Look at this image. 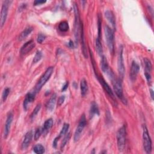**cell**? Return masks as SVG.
<instances>
[{
    "label": "cell",
    "instance_id": "cell-21",
    "mask_svg": "<svg viewBox=\"0 0 154 154\" xmlns=\"http://www.w3.org/2000/svg\"><path fill=\"white\" fill-rule=\"evenodd\" d=\"M53 124H54V121L52 119L50 118L47 119L43 124V127L42 128V133L46 134V132H48L49 130L52 127Z\"/></svg>",
    "mask_w": 154,
    "mask_h": 154
},
{
    "label": "cell",
    "instance_id": "cell-30",
    "mask_svg": "<svg viewBox=\"0 0 154 154\" xmlns=\"http://www.w3.org/2000/svg\"><path fill=\"white\" fill-rule=\"evenodd\" d=\"M97 33H98V35L97 37L99 38L100 39V37H101V28H102V19H101V17L100 16L99 14H98L97 16Z\"/></svg>",
    "mask_w": 154,
    "mask_h": 154
},
{
    "label": "cell",
    "instance_id": "cell-24",
    "mask_svg": "<svg viewBox=\"0 0 154 154\" xmlns=\"http://www.w3.org/2000/svg\"><path fill=\"white\" fill-rule=\"evenodd\" d=\"M95 46H96V49L97 54L100 57H102L103 55V48H102V45L100 42V39L98 37H97L96 39Z\"/></svg>",
    "mask_w": 154,
    "mask_h": 154
},
{
    "label": "cell",
    "instance_id": "cell-29",
    "mask_svg": "<svg viewBox=\"0 0 154 154\" xmlns=\"http://www.w3.org/2000/svg\"><path fill=\"white\" fill-rule=\"evenodd\" d=\"M69 123H64L63 128H62V129L59 134V135L58 137L60 138L63 135L66 134L69 130Z\"/></svg>",
    "mask_w": 154,
    "mask_h": 154
},
{
    "label": "cell",
    "instance_id": "cell-9",
    "mask_svg": "<svg viewBox=\"0 0 154 154\" xmlns=\"http://www.w3.org/2000/svg\"><path fill=\"white\" fill-rule=\"evenodd\" d=\"M123 48L122 46H120L118 54V59H117V69L119 75V78L122 80L124 77L125 74V65L123 61Z\"/></svg>",
    "mask_w": 154,
    "mask_h": 154
},
{
    "label": "cell",
    "instance_id": "cell-35",
    "mask_svg": "<svg viewBox=\"0 0 154 154\" xmlns=\"http://www.w3.org/2000/svg\"><path fill=\"white\" fill-rule=\"evenodd\" d=\"M46 38V36L45 34H42V33H40L38 34V36H37V41L38 43H42V42L45 40Z\"/></svg>",
    "mask_w": 154,
    "mask_h": 154
},
{
    "label": "cell",
    "instance_id": "cell-33",
    "mask_svg": "<svg viewBox=\"0 0 154 154\" xmlns=\"http://www.w3.org/2000/svg\"><path fill=\"white\" fill-rule=\"evenodd\" d=\"M10 88H6L5 89H4V90L2 92V101H5V100L7 98V96L8 95V94L10 93Z\"/></svg>",
    "mask_w": 154,
    "mask_h": 154
},
{
    "label": "cell",
    "instance_id": "cell-23",
    "mask_svg": "<svg viewBox=\"0 0 154 154\" xmlns=\"http://www.w3.org/2000/svg\"><path fill=\"white\" fill-rule=\"evenodd\" d=\"M80 88H81V94L82 97L85 96L88 91V84L87 81L83 78L81 79L80 82Z\"/></svg>",
    "mask_w": 154,
    "mask_h": 154
},
{
    "label": "cell",
    "instance_id": "cell-11",
    "mask_svg": "<svg viewBox=\"0 0 154 154\" xmlns=\"http://www.w3.org/2000/svg\"><path fill=\"white\" fill-rule=\"evenodd\" d=\"M13 114L12 112H9L7 115V117L5 121V126H4V138H7L10 130L11 125L13 122Z\"/></svg>",
    "mask_w": 154,
    "mask_h": 154
},
{
    "label": "cell",
    "instance_id": "cell-19",
    "mask_svg": "<svg viewBox=\"0 0 154 154\" xmlns=\"http://www.w3.org/2000/svg\"><path fill=\"white\" fill-rule=\"evenodd\" d=\"M32 30H33V28L31 26L26 27L19 35L18 40L19 41H22V40H24L28 35L30 34V33L32 31Z\"/></svg>",
    "mask_w": 154,
    "mask_h": 154
},
{
    "label": "cell",
    "instance_id": "cell-34",
    "mask_svg": "<svg viewBox=\"0 0 154 154\" xmlns=\"http://www.w3.org/2000/svg\"><path fill=\"white\" fill-rule=\"evenodd\" d=\"M42 129L38 128L36 129V131L34 133V138L35 141L37 140L40 137V136L42 135Z\"/></svg>",
    "mask_w": 154,
    "mask_h": 154
},
{
    "label": "cell",
    "instance_id": "cell-10",
    "mask_svg": "<svg viewBox=\"0 0 154 154\" xmlns=\"http://www.w3.org/2000/svg\"><path fill=\"white\" fill-rule=\"evenodd\" d=\"M11 2H12L11 1H8V0L4 1L2 2L1 10V16H0L1 28H2L5 24V22L7 19V17L8 8Z\"/></svg>",
    "mask_w": 154,
    "mask_h": 154
},
{
    "label": "cell",
    "instance_id": "cell-15",
    "mask_svg": "<svg viewBox=\"0 0 154 154\" xmlns=\"http://www.w3.org/2000/svg\"><path fill=\"white\" fill-rule=\"evenodd\" d=\"M105 17L107 19L109 23L111 25L114 30L116 29V18L113 12L111 10H106L105 12Z\"/></svg>",
    "mask_w": 154,
    "mask_h": 154
},
{
    "label": "cell",
    "instance_id": "cell-39",
    "mask_svg": "<svg viewBox=\"0 0 154 154\" xmlns=\"http://www.w3.org/2000/svg\"><path fill=\"white\" fill-rule=\"evenodd\" d=\"M68 85H69V82H66L63 85V87H62V88H61V91H64L66 90L67 89V88H68Z\"/></svg>",
    "mask_w": 154,
    "mask_h": 154
},
{
    "label": "cell",
    "instance_id": "cell-8",
    "mask_svg": "<svg viewBox=\"0 0 154 154\" xmlns=\"http://www.w3.org/2000/svg\"><path fill=\"white\" fill-rule=\"evenodd\" d=\"M87 125V120H86V118H85V116L84 114H82L79 119L78 126L76 129V131L75 132L74 134V137H73V140L74 141H78L82 134V132L84 129V128Z\"/></svg>",
    "mask_w": 154,
    "mask_h": 154
},
{
    "label": "cell",
    "instance_id": "cell-36",
    "mask_svg": "<svg viewBox=\"0 0 154 154\" xmlns=\"http://www.w3.org/2000/svg\"><path fill=\"white\" fill-rule=\"evenodd\" d=\"M64 100H65V96H61L60 97H59L58 99V102H57L58 106L61 105L63 103Z\"/></svg>",
    "mask_w": 154,
    "mask_h": 154
},
{
    "label": "cell",
    "instance_id": "cell-37",
    "mask_svg": "<svg viewBox=\"0 0 154 154\" xmlns=\"http://www.w3.org/2000/svg\"><path fill=\"white\" fill-rule=\"evenodd\" d=\"M144 75H145V77H146V79H147V82H148L149 84H150L151 81H152V78H151V75H150V73L145 72H144Z\"/></svg>",
    "mask_w": 154,
    "mask_h": 154
},
{
    "label": "cell",
    "instance_id": "cell-22",
    "mask_svg": "<svg viewBox=\"0 0 154 154\" xmlns=\"http://www.w3.org/2000/svg\"><path fill=\"white\" fill-rule=\"evenodd\" d=\"M101 57H102L101 61H100L101 69H102V71L103 72L107 73L109 71V70L111 69L109 67V65H108L106 58L105 56H103V55H102Z\"/></svg>",
    "mask_w": 154,
    "mask_h": 154
},
{
    "label": "cell",
    "instance_id": "cell-13",
    "mask_svg": "<svg viewBox=\"0 0 154 154\" xmlns=\"http://www.w3.org/2000/svg\"><path fill=\"white\" fill-rule=\"evenodd\" d=\"M35 43L32 40H29L26 42L20 48V53L22 55H25L29 52L34 47H35Z\"/></svg>",
    "mask_w": 154,
    "mask_h": 154
},
{
    "label": "cell",
    "instance_id": "cell-28",
    "mask_svg": "<svg viewBox=\"0 0 154 154\" xmlns=\"http://www.w3.org/2000/svg\"><path fill=\"white\" fill-rule=\"evenodd\" d=\"M40 108H41V104L40 103H38L36 105V106L35 107V108L33 109L32 113L31 114V116H30V119L31 120H33L35 116H37V114L38 113L39 111L40 110Z\"/></svg>",
    "mask_w": 154,
    "mask_h": 154
},
{
    "label": "cell",
    "instance_id": "cell-27",
    "mask_svg": "<svg viewBox=\"0 0 154 154\" xmlns=\"http://www.w3.org/2000/svg\"><path fill=\"white\" fill-rule=\"evenodd\" d=\"M33 151L37 154H42L45 153V147L41 144H38L34 147Z\"/></svg>",
    "mask_w": 154,
    "mask_h": 154
},
{
    "label": "cell",
    "instance_id": "cell-5",
    "mask_svg": "<svg viewBox=\"0 0 154 154\" xmlns=\"http://www.w3.org/2000/svg\"><path fill=\"white\" fill-rule=\"evenodd\" d=\"M73 8H74V13H75V23H74L75 37L76 42H78L79 39L81 29V26L82 25V23L81 22L78 7L76 4H74Z\"/></svg>",
    "mask_w": 154,
    "mask_h": 154
},
{
    "label": "cell",
    "instance_id": "cell-18",
    "mask_svg": "<svg viewBox=\"0 0 154 154\" xmlns=\"http://www.w3.org/2000/svg\"><path fill=\"white\" fill-rule=\"evenodd\" d=\"M80 35H81V46H82V51L84 56L85 58H87V48H86L85 43V39H84V29H83V25L81 26Z\"/></svg>",
    "mask_w": 154,
    "mask_h": 154
},
{
    "label": "cell",
    "instance_id": "cell-6",
    "mask_svg": "<svg viewBox=\"0 0 154 154\" xmlns=\"http://www.w3.org/2000/svg\"><path fill=\"white\" fill-rule=\"evenodd\" d=\"M143 128V148L147 153H150L151 152L152 149V140H151L150 137L149 135L147 127L145 125H144Z\"/></svg>",
    "mask_w": 154,
    "mask_h": 154
},
{
    "label": "cell",
    "instance_id": "cell-4",
    "mask_svg": "<svg viewBox=\"0 0 154 154\" xmlns=\"http://www.w3.org/2000/svg\"><path fill=\"white\" fill-rule=\"evenodd\" d=\"M105 39L109 51L111 54L114 53V31L109 26L106 25L104 29Z\"/></svg>",
    "mask_w": 154,
    "mask_h": 154
},
{
    "label": "cell",
    "instance_id": "cell-3",
    "mask_svg": "<svg viewBox=\"0 0 154 154\" xmlns=\"http://www.w3.org/2000/svg\"><path fill=\"white\" fill-rule=\"evenodd\" d=\"M116 138L118 149L120 152H123L125 149L126 139V129L125 125L119 129L117 132Z\"/></svg>",
    "mask_w": 154,
    "mask_h": 154
},
{
    "label": "cell",
    "instance_id": "cell-12",
    "mask_svg": "<svg viewBox=\"0 0 154 154\" xmlns=\"http://www.w3.org/2000/svg\"><path fill=\"white\" fill-rule=\"evenodd\" d=\"M139 70H140V66H139L137 62L133 61L131 64L130 74H129L130 78L132 81H135L137 75L139 72Z\"/></svg>",
    "mask_w": 154,
    "mask_h": 154
},
{
    "label": "cell",
    "instance_id": "cell-41",
    "mask_svg": "<svg viewBox=\"0 0 154 154\" xmlns=\"http://www.w3.org/2000/svg\"><path fill=\"white\" fill-rule=\"evenodd\" d=\"M150 95H151V97L152 99H153V90L152 89H150Z\"/></svg>",
    "mask_w": 154,
    "mask_h": 154
},
{
    "label": "cell",
    "instance_id": "cell-2",
    "mask_svg": "<svg viewBox=\"0 0 154 154\" xmlns=\"http://www.w3.org/2000/svg\"><path fill=\"white\" fill-rule=\"evenodd\" d=\"M53 72H54V67H49L46 70L45 73L42 75V76L40 77V78L37 82L36 85H35L34 92L35 94L40 91V90L43 87V85L49 79Z\"/></svg>",
    "mask_w": 154,
    "mask_h": 154
},
{
    "label": "cell",
    "instance_id": "cell-16",
    "mask_svg": "<svg viewBox=\"0 0 154 154\" xmlns=\"http://www.w3.org/2000/svg\"><path fill=\"white\" fill-rule=\"evenodd\" d=\"M32 131H28L26 133V134L25 135V137H24V139L22 141V145H21L22 149L24 150L29 146V144H30V143L32 140Z\"/></svg>",
    "mask_w": 154,
    "mask_h": 154
},
{
    "label": "cell",
    "instance_id": "cell-31",
    "mask_svg": "<svg viewBox=\"0 0 154 154\" xmlns=\"http://www.w3.org/2000/svg\"><path fill=\"white\" fill-rule=\"evenodd\" d=\"M70 133H68L66 135V136L64 137V138L63 139V141L61 142V146H60V149L61 150H63V148L64 147V146H66V144H67V143L68 142L69 140L70 139Z\"/></svg>",
    "mask_w": 154,
    "mask_h": 154
},
{
    "label": "cell",
    "instance_id": "cell-26",
    "mask_svg": "<svg viewBox=\"0 0 154 154\" xmlns=\"http://www.w3.org/2000/svg\"><path fill=\"white\" fill-rule=\"evenodd\" d=\"M144 67H145V72L150 73L152 69V64L151 63V61L148 58H144Z\"/></svg>",
    "mask_w": 154,
    "mask_h": 154
},
{
    "label": "cell",
    "instance_id": "cell-7",
    "mask_svg": "<svg viewBox=\"0 0 154 154\" xmlns=\"http://www.w3.org/2000/svg\"><path fill=\"white\" fill-rule=\"evenodd\" d=\"M94 73L95 75L96 76V78L97 79V80L99 81V83L101 84L102 88H103V90L105 91V92L107 93V94L114 100H116L115 99V96H114V94L112 91V90H111V87H109V85L108 84V83L105 81V80L103 79V78L102 77V76H101L100 75H99L97 73V72L96 71V70L94 69Z\"/></svg>",
    "mask_w": 154,
    "mask_h": 154
},
{
    "label": "cell",
    "instance_id": "cell-14",
    "mask_svg": "<svg viewBox=\"0 0 154 154\" xmlns=\"http://www.w3.org/2000/svg\"><path fill=\"white\" fill-rule=\"evenodd\" d=\"M35 93L34 91L33 92L28 93L26 94L25 99L23 100V109L25 111L27 110L28 105L34 100V99H35Z\"/></svg>",
    "mask_w": 154,
    "mask_h": 154
},
{
    "label": "cell",
    "instance_id": "cell-38",
    "mask_svg": "<svg viewBox=\"0 0 154 154\" xmlns=\"http://www.w3.org/2000/svg\"><path fill=\"white\" fill-rule=\"evenodd\" d=\"M46 1H43V0H35L34 2V5H41L44 3H45Z\"/></svg>",
    "mask_w": 154,
    "mask_h": 154
},
{
    "label": "cell",
    "instance_id": "cell-17",
    "mask_svg": "<svg viewBox=\"0 0 154 154\" xmlns=\"http://www.w3.org/2000/svg\"><path fill=\"white\" fill-rule=\"evenodd\" d=\"M56 98H57L56 94H53L52 96L48 100V101L46 104V108L48 110L51 111L54 109L55 103H56Z\"/></svg>",
    "mask_w": 154,
    "mask_h": 154
},
{
    "label": "cell",
    "instance_id": "cell-1",
    "mask_svg": "<svg viewBox=\"0 0 154 154\" xmlns=\"http://www.w3.org/2000/svg\"><path fill=\"white\" fill-rule=\"evenodd\" d=\"M107 74L110 78V79L111 80L112 84L113 86V89L116 94L122 100V102L124 104H126V100L123 96L122 80L119 78L116 77V76L115 75V74L114 73V72L111 69L109 70V71L107 73Z\"/></svg>",
    "mask_w": 154,
    "mask_h": 154
},
{
    "label": "cell",
    "instance_id": "cell-32",
    "mask_svg": "<svg viewBox=\"0 0 154 154\" xmlns=\"http://www.w3.org/2000/svg\"><path fill=\"white\" fill-rule=\"evenodd\" d=\"M42 57V52L40 51H37L35 54V56L34 57V58H33V60H32V63L34 64L35 63H37L38 61H39L41 58Z\"/></svg>",
    "mask_w": 154,
    "mask_h": 154
},
{
    "label": "cell",
    "instance_id": "cell-40",
    "mask_svg": "<svg viewBox=\"0 0 154 154\" xmlns=\"http://www.w3.org/2000/svg\"><path fill=\"white\" fill-rule=\"evenodd\" d=\"M69 47H70V48H73L74 47V44L73 43V42L72 41H70L69 42Z\"/></svg>",
    "mask_w": 154,
    "mask_h": 154
},
{
    "label": "cell",
    "instance_id": "cell-20",
    "mask_svg": "<svg viewBox=\"0 0 154 154\" xmlns=\"http://www.w3.org/2000/svg\"><path fill=\"white\" fill-rule=\"evenodd\" d=\"M94 115H99V109L97 104L96 102H93L91 103L90 109V117L92 118Z\"/></svg>",
    "mask_w": 154,
    "mask_h": 154
},
{
    "label": "cell",
    "instance_id": "cell-25",
    "mask_svg": "<svg viewBox=\"0 0 154 154\" xmlns=\"http://www.w3.org/2000/svg\"><path fill=\"white\" fill-rule=\"evenodd\" d=\"M58 29L61 32H66L69 29L68 22L66 21H62L58 25Z\"/></svg>",
    "mask_w": 154,
    "mask_h": 154
}]
</instances>
